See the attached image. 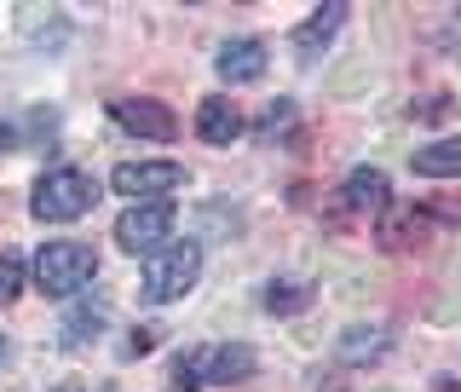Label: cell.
Wrapping results in <instances>:
<instances>
[{
    "instance_id": "obj_8",
    "label": "cell",
    "mask_w": 461,
    "mask_h": 392,
    "mask_svg": "<svg viewBox=\"0 0 461 392\" xmlns=\"http://www.w3.org/2000/svg\"><path fill=\"white\" fill-rule=\"evenodd\" d=\"M266 41H254V35H237V41H225L220 47V58H213V69H220V81H230V87H249V81H259L266 76Z\"/></svg>"
},
{
    "instance_id": "obj_4",
    "label": "cell",
    "mask_w": 461,
    "mask_h": 392,
    "mask_svg": "<svg viewBox=\"0 0 461 392\" xmlns=\"http://www.w3.org/2000/svg\"><path fill=\"white\" fill-rule=\"evenodd\" d=\"M173 237V202H133V208L115 220V242H122L127 254H162Z\"/></svg>"
},
{
    "instance_id": "obj_12",
    "label": "cell",
    "mask_w": 461,
    "mask_h": 392,
    "mask_svg": "<svg viewBox=\"0 0 461 392\" xmlns=\"http://www.w3.org/2000/svg\"><path fill=\"white\" fill-rule=\"evenodd\" d=\"M346 208H357V214H375V208H386V173L381 168H352L346 173Z\"/></svg>"
},
{
    "instance_id": "obj_6",
    "label": "cell",
    "mask_w": 461,
    "mask_h": 392,
    "mask_svg": "<svg viewBox=\"0 0 461 392\" xmlns=\"http://www.w3.org/2000/svg\"><path fill=\"white\" fill-rule=\"evenodd\" d=\"M110 115L127 127L133 139H150V144H167L173 133H179V115H173L167 105H156V98H115Z\"/></svg>"
},
{
    "instance_id": "obj_19",
    "label": "cell",
    "mask_w": 461,
    "mask_h": 392,
    "mask_svg": "<svg viewBox=\"0 0 461 392\" xmlns=\"http://www.w3.org/2000/svg\"><path fill=\"white\" fill-rule=\"evenodd\" d=\"M6 358H12V346H6V335H0V369H6Z\"/></svg>"
},
{
    "instance_id": "obj_5",
    "label": "cell",
    "mask_w": 461,
    "mask_h": 392,
    "mask_svg": "<svg viewBox=\"0 0 461 392\" xmlns=\"http://www.w3.org/2000/svg\"><path fill=\"white\" fill-rule=\"evenodd\" d=\"M185 173L179 162H122L110 173V191H122L127 202H167L173 191H185Z\"/></svg>"
},
{
    "instance_id": "obj_1",
    "label": "cell",
    "mask_w": 461,
    "mask_h": 392,
    "mask_svg": "<svg viewBox=\"0 0 461 392\" xmlns=\"http://www.w3.org/2000/svg\"><path fill=\"white\" fill-rule=\"evenodd\" d=\"M35 288L47 300H69V295H81L86 283L98 278V254H93V242H47V249L35 254Z\"/></svg>"
},
{
    "instance_id": "obj_15",
    "label": "cell",
    "mask_w": 461,
    "mask_h": 392,
    "mask_svg": "<svg viewBox=\"0 0 461 392\" xmlns=\"http://www.w3.org/2000/svg\"><path fill=\"white\" fill-rule=\"evenodd\" d=\"M98 329H104V306H93V312H69L64 317V346H86V341H98Z\"/></svg>"
},
{
    "instance_id": "obj_10",
    "label": "cell",
    "mask_w": 461,
    "mask_h": 392,
    "mask_svg": "<svg viewBox=\"0 0 461 392\" xmlns=\"http://www.w3.org/2000/svg\"><path fill=\"white\" fill-rule=\"evenodd\" d=\"M340 23H346V0H329L323 12H312V18L294 29V52H300V58H317L329 41L340 35Z\"/></svg>"
},
{
    "instance_id": "obj_3",
    "label": "cell",
    "mask_w": 461,
    "mask_h": 392,
    "mask_svg": "<svg viewBox=\"0 0 461 392\" xmlns=\"http://www.w3.org/2000/svg\"><path fill=\"white\" fill-rule=\"evenodd\" d=\"M202 278V249L196 242H167L162 254L144 260V300L150 306H167V300H185Z\"/></svg>"
},
{
    "instance_id": "obj_14",
    "label": "cell",
    "mask_w": 461,
    "mask_h": 392,
    "mask_svg": "<svg viewBox=\"0 0 461 392\" xmlns=\"http://www.w3.org/2000/svg\"><path fill=\"white\" fill-rule=\"evenodd\" d=\"M266 312H277V317H288V312H306L312 306V283L306 278H277V283H266Z\"/></svg>"
},
{
    "instance_id": "obj_17",
    "label": "cell",
    "mask_w": 461,
    "mask_h": 392,
    "mask_svg": "<svg viewBox=\"0 0 461 392\" xmlns=\"http://www.w3.org/2000/svg\"><path fill=\"white\" fill-rule=\"evenodd\" d=\"M23 283H29V271H23V254H0V306H12V300L23 295Z\"/></svg>"
},
{
    "instance_id": "obj_7",
    "label": "cell",
    "mask_w": 461,
    "mask_h": 392,
    "mask_svg": "<svg viewBox=\"0 0 461 392\" xmlns=\"http://www.w3.org/2000/svg\"><path fill=\"white\" fill-rule=\"evenodd\" d=\"M196 364H202V381L237 387V381H249V375L259 369V358H254L249 341H225V346H208V352H196Z\"/></svg>"
},
{
    "instance_id": "obj_9",
    "label": "cell",
    "mask_w": 461,
    "mask_h": 392,
    "mask_svg": "<svg viewBox=\"0 0 461 392\" xmlns=\"http://www.w3.org/2000/svg\"><path fill=\"white\" fill-rule=\"evenodd\" d=\"M242 133V110L230 98H202L196 105V139L202 144H237Z\"/></svg>"
},
{
    "instance_id": "obj_13",
    "label": "cell",
    "mask_w": 461,
    "mask_h": 392,
    "mask_svg": "<svg viewBox=\"0 0 461 392\" xmlns=\"http://www.w3.org/2000/svg\"><path fill=\"white\" fill-rule=\"evenodd\" d=\"M386 352H393V335H386V329H364V324H357V329L340 335V358H346V364H375V358H386Z\"/></svg>"
},
{
    "instance_id": "obj_11",
    "label": "cell",
    "mask_w": 461,
    "mask_h": 392,
    "mask_svg": "<svg viewBox=\"0 0 461 392\" xmlns=\"http://www.w3.org/2000/svg\"><path fill=\"white\" fill-rule=\"evenodd\" d=\"M410 168L421 173V179H456L461 173V133H444V139L421 144V150L410 156Z\"/></svg>"
},
{
    "instance_id": "obj_16",
    "label": "cell",
    "mask_w": 461,
    "mask_h": 392,
    "mask_svg": "<svg viewBox=\"0 0 461 392\" xmlns=\"http://www.w3.org/2000/svg\"><path fill=\"white\" fill-rule=\"evenodd\" d=\"M288 127H294V105H288V98H271V105H266V115H259V127H254V133L266 139V144H277V139L288 133Z\"/></svg>"
},
{
    "instance_id": "obj_18",
    "label": "cell",
    "mask_w": 461,
    "mask_h": 392,
    "mask_svg": "<svg viewBox=\"0 0 461 392\" xmlns=\"http://www.w3.org/2000/svg\"><path fill=\"white\" fill-rule=\"evenodd\" d=\"M196 387H202L196 352H179V358H173V392H196Z\"/></svg>"
},
{
    "instance_id": "obj_2",
    "label": "cell",
    "mask_w": 461,
    "mask_h": 392,
    "mask_svg": "<svg viewBox=\"0 0 461 392\" xmlns=\"http://www.w3.org/2000/svg\"><path fill=\"white\" fill-rule=\"evenodd\" d=\"M93 202H98L93 173H81V168H52V173H41V185L29 191V214H35L41 225H69V220H81Z\"/></svg>"
}]
</instances>
